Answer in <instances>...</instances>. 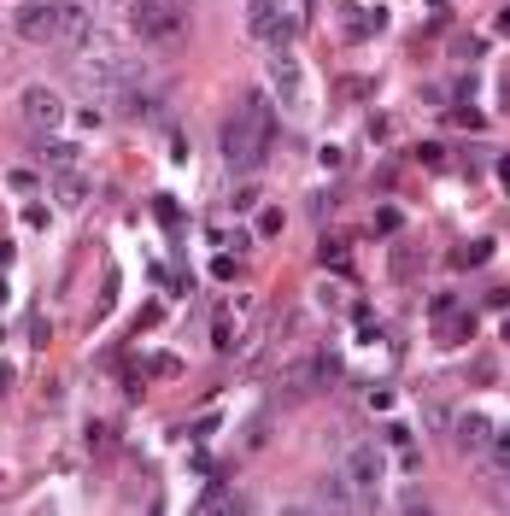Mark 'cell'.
I'll list each match as a JSON object with an SVG mask.
<instances>
[{
  "label": "cell",
  "instance_id": "cell-1",
  "mask_svg": "<svg viewBox=\"0 0 510 516\" xmlns=\"http://www.w3.org/2000/svg\"><path fill=\"white\" fill-rule=\"evenodd\" d=\"M270 141H276V118H270V100H264V94H241V106H235V112L223 118V129H217L223 165H229V171H253V165H264Z\"/></svg>",
  "mask_w": 510,
  "mask_h": 516
},
{
  "label": "cell",
  "instance_id": "cell-2",
  "mask_svg": "<svg viewBox=\"0 0 510 516\" xmlns=\"http://www.w3.org/2000/svg\"><path fill=\"white\" fill-rule=\"evenodd\" d=\"M129 30L147 47H176L188 30V6L182 0H129Z\"/></svg>",
  "mask_w": 510,
  "mask_h": 516
},
{
  "label": "cell",
  "instance_id": "cell-3",
  "mask_svg": "<svg viewBox=\"0 0 510 516\" xmlns=\"http://www.w3.org/2000/svg\"><path fill=\"white\" fill-rule=\"evenodd\" d=\"M264 83H270V94H276V106L288 112V118H299L311 100H305V65H299L294 47H270L264 53Z\"/></svg>",
  "mask_w": 510,
  "mask_h": 516
},
{
  "label": "cell",
  "instance_id": "cell-4",
  "mask_svg": "<svg viewBox=\"0 0 510 516\" xmlns=\"http://www.w3.org/2000/svg\"><path fill=\"white\" fill-rule=\"evenodd\" d=\"M247 317H253V300L241 294V300H229V305H217V317H212V346L223 352V358H235V352H247L253 346V329H247Z\"/></svg>",
  "mask_w": 510,
  "mask_h": 516
},
{
  "label": "cell",
  "instance_id": "cell-5",
  "mask_svg": "<svg viewBox=\"0 0 510 516\" xmlns=\"http://www.w3.org/2000/svg\"><path fill=\"white\" fill-rule=\"evenodd\" d=\"M247 30L264 47H288L299 24H294V12H288V0H247Z\"/></svg>",
  "mask_w": 510,
  "mask_h": 516
},
{
  "label": "cell",
  "instance_id": "cell-6",
  "mask_svg": "<svg viewBox=\"0 0 510 516\" xmlns=\"http://www.w3.org/2000/svg\"><path fill=\"white\" fill-rule=\"evenodd\" d=\"M340 470H346V481H352L358 493H376V487L387 481V452L376 446V440H352L346 458H340Z\"/></svg>",
  "mask_w": 510,
  "mask_h": 516
},
{
  "label": "cell",
  "instance_id": "cell-7",
  "mask_svg": "<svg viewBox=\"0 0 510 516\" xmlns=\"http://www.w3.org/2000/svg\"><path fill=\"white\" fill-rule=\"evenodd\" d=\"M18 118H24L30 135H47V129L65 124V100H59L47 83H30L24 94H18Z\"/></svg>",
  "mask_w": 510,
  "mask_h": 516
},
{
  "label": "cell",
  "instance_id": "cell-8",
  "mask_svg": "<svg viewBox=\"0 0 510 516\" xmlns=\"http://www.w3.org/2000/svg\"><path fill=\"white\" fill-rule=\"evenodd\" d=\"M12 30H18V42H30V47L59 42V6L53 0H24L12 12Z\"/></svg>",
  "mask_w": 510,
  "mask_h": 516
},
{
  "label": "cell",
  "instance_id": "cell-9",
  "mask_svg": "<svg viewBox=\"0 0 510 516\" xmlns=\"http://www.w3.org/2000/svg\"><path fill=\"white\" fill-rule=\"evenodd\" d=\"M428 317H434V341L440 346L469 341V329H475V317L458 305V294H434V300H428Z\"/></svg>",
  "mask_w": 510,
  "mask_h": 516
},
{
  "label": "cell",
  "instance_id": "cell-10",
  "mask_svg": "<svg viewBox=\"0 0 510 516\" xmlns=\"http://www.w3.org/2000/svg\"><path fill=\"white\" fill-rule=\"evenodd\" d=\"M59 6V42L83 47L94 30H100V0H53Z\"/></svg>",
  "mask_w": 510,
  "mask_h": 516
},
{
  "label": "cell",
  "instance_id": "cell-11",
  "mask_svg": "<svg viewBox=\"0 0 510 516\" xmlns=\"http://www.w3.org/2000/svg\"><path fill=\"white\" fill-rule=\"evenodd\" d=\"M311 505H317V511H364V505H370V493H358V487L346 481V470H335V475H323V481H317Z\"/></svg>",
  "mask_w": 510,
  "mask_h": 516
},
{
  "label": "cell",
  "instance_id": "cell-12",
  "mask_svg": "<svg viewBox=\"0 0 510 516\" xmlns=\"http://www.w3.org/2000/svg\"><path fill=\"white\" fill-rule=\"evenodd\" d=\"M36 153H42L47 171H77V141H65V135H36Z\"/></svg>",
  "mask_w": 510,
  "mask_h": 516
},
{
  "label": "cell",
  "instance_id": "cell-13",
  "mask_svg": "<svg viewBox=\"0 0 510 516\" xmlns=\"http://www.w3.org/2000/svg\"><path fill=\"white\" fill-rule=\"evenodd\" d=\"M387 18L382 12H370V6H340V36L346 42H364V36H376Z\"/></svg>",
  "mask_w": 510,
  "mask_h": 516
},
{
  "label": "cell",
  "instance_id": "cell-14",
  "mask_svg": "<svg viewBox=\"0 0 510 516\" xmlns=\"http://www.w3.org/2000/svg\"><path fill=\"white\" fill-rule=\"evenodd\" d=\"M452 440H458L464 452H481V446H493V423H487L481 411H464V417L452 423Z\"/></svg>",
  "mask_w": 510,
  "mask_h": 516
},
{
  "label": "cell",
  "instance_id": "cell-15",
  "mask_svg": "<svg viewBox=\"0 0 510 516\" xmlns=\"http://www.w3.org/2000/svg\"><path fill=\"white\" fill-rule=\"evenodd\" d=\"M59 206H83V176L59 171Z\"/></svg>",
  "mask_w": 510,
  "mask_h": 516
},
{
  "label": "cell",
  "instance_id": "cell-16",
  "mask_svg": "<svg viewBox=\"0 0 510 516\" xmlns=\"http://www.w3.org/2000/svg\"><path fill=\"white\" fill-rule=\"evenodd\" d=\"M141 370H147V376H176V370H182V358H170V352H153V358H141Z\"/></svg>",
  "mask_w": 510,
  "mask_h": 516
},
{
  "label": "cell",
  "instance_id": "cell-17",
  "mask_svg": "<svg viewBox=\"0 0 510 516\" xmlns=\"http://www.w3.org/2000/svg\"><path fill=\"white\" fill-rule=\"evenodd\" d=\"M323 264H329V270H346V264H352L346 241H323Z\"/></svg>",
  "mask_w": 510,
  "mask_h": 516
},
{
  "label": "cell",
  "instance_id": "cell-18",
  "mask_svg": "<svg viewBox=\"0 0 510 516\" xmlns=\"http://www.w3.org/2000/svg\"><path fill=\"white\" fill-rule=\"evenodd\" d=\"M212 276H217V282H235V276H241V258L217 253V258H212Z\"/></svg>",
  "mask_w": 510,
  "mask_h": 516
},
{
  "label": "cell",
  "instance_id": "cell-19",
  "mask_svg": "<svg viewBox=\"0 0 510 516\" xmlns=\"http://www.w3.org/2000/svg\"><path fill=\"white\" fill-rule=\"evenodd\" d=\"M493 458H499V470L510 475V423L505 429H493Z\"/></svg>",
  "mask_w": 510,
  "mask_h": 516
},
{
  "label": "cell",
  "instance_id": "cell-20",
  "mask_svg": "<svg viewBox=\"0 0 510 516\" xmlns=\"http://www.w3.org/2000/svg\"><path fill=\"white\" fill-rule=\"evenodd\" d=\"M229 206H235V212H253V206H258V188H253V182H241V188L229 194Z\"/></svg>",
  "mask_w": 510,
  "mask_h": 516
},
{
  "label": "cell",
  "instance_id": "cell-21",
  "mask_svg": "<svg viewBox=\"0 0 510 516\" xmlns=\"http://www.w3.org/2000/svg\"><path fill=\"white\" fill-rule=\"evenodd\" d=\"M282 223H288L282 206H270V212H258V235H282Z\"/></svg>",
  "mask_w": 510,
  "mask_h": 516
},
{
  "label": "cell",
  "instance_id": "cell-22",
  "mask_svg": "<svg viewBox=\"0 0 510 516\" xmlns=\"http://www.w3.org/2000/svg\"><path fill=\"white\" fill-rule=\"evenodd\" d=\"M358 341H382V323H376V311H358Z\"/></svg>",
  "mask_w": 510,
  "mask_h": 516
},
{
  "label": "cell",
  "instance_id": "cell-23",
  "mask_svg": "<svg viewBox=\"0 0 510 516\" xmlns=\"http://www.w3.org/2000/svg\"><path fill=\"white\" fill-rule=\"evenodd\" d=\"M376 229H382V235H399V229H405V217L393 212V206H382V212H376Z\"/></svg>",
  "mask_w": 510,
  "mask_h": 516
},
{
  "label": "cell",
  "instance_id": "cell-24",
  "mask_svg": "<svg viewBox=\"0 0 510 516\" xmlns=\"http://www.w3.org/2000/svg\"><path fill=\"white\" fill-rule=\"evenodd\" d=\"M487 258H493V247H487V241H475V247H469V253H458L452 264H487Z\"/></svg>",
  "mask_w": 510,
  "mask_h": 516
},
{
  "label": "cell",
  "instance_id": "cell-25",
  "mask_svg": "<svg viewBox=\"0 0 510 516\" xmlns=\"http://www.w3.org/2000/svg\"><path fill=\"white\" fill-rule=\"evenodd\" d=\"M499 182H505V188H510V159H505V165H499Z\"/></svg>",
  "mask_w": 510,
  "mask_h": 516
},
{
  "label": "cell",
  "instance_id": "cell-26",
  "mask_svg": "<svg viewBox=\"0 0 510 516\" xmlns=\"http://www.w3.org/2000/svg\"><path fill=\"white\" fill-rule=\"evenodd\" d=\"M6 382H12V370H6V364H0V393H6Z\"/></svg>",
  "mask_w": 510,
  "mask_h": 516
},
{
  "label": "cell",
  "instance_id": "cell-27",
  "mask_svg": "<svg viewBox=\"0 0 510 516\" xmlns=\"http://www.w3.org/2000/svg\"><path fill=\"white\" fill-rule=\"evenodd\" d=\"M499 30H510V12H499Z\"/></svg>",
  "mask_w": 510,
  "mask_h": 516
},
{
  "label": "cell",
  "instance_id": "cell-28",
  "mask_svg": "<svg viewBox=\"0 0 510 516\" xmlns=\"http://www.w3.org/2000/svg\"><path fill=\"white\" fill-rule=\"evenodd\" d=\"M0 341H6V329H0Z\"/></svg>",
  "mask_w": 510,
  "mask_h": 516
},
{
  "label": "cell",
  "instance_id": "cell-29",
  "mask_svg": "<svg viewBox=\"0 0 510 516\" xmlns=\"http://www.w3.org/2000/svg\"><path fill=\"white\" fill-rule=\"evenodd\" d=\"M124 6H129V0H124Z\"/></svg>",
  "mask_w": 510,
  "mask_h": 516
}]
</instances>
